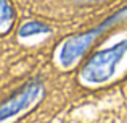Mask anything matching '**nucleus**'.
I'll return each mask as SVG.
<instances>
[{"label":"nucleus","mask_w":127,"mask_h":123,"mask_svg":"<svg viewBox=\"0 0 127 123\" xmlns=\"http://www.w3.org/2000/svg\"><path fill=\"white\" fill-rule=\"evenodd\" d=\"M126 16H127V8L119 10L118 13H114V15L109 16L108 19H105L100 26L90 29V31L84 32V34L69 37L68 41L63 44L61 52H60V62H61V65L63 66H71L72 63H74L87 50V49L90 47V44H92V42L95 41L101 32H105L106 29H109L111 26H114L116 23H119L121 19H124Z\"/></svg>","instance_id":"nucleus-2"},{"label":"nucleus","mask_w":127,"mask_h":123,"mask_svg":"<svg viewBox=\"0 0 127 123\" xmlns=\"http://www.w3.org/2000/svg\"><path fill=\"white\" fill-rule=\"evenodd\" d=\"M48 31L50 29L47 28L45 24L31 21V23H26V24L21 26V29H19V37H32V36H37V34H45V32H48Z\"/></svg>","instance_id":"nucleus-4"},{"label":"nucleus","mask_w":127,"mask_h":123,"mask_svg":"<svg viewBox=\"0 0 127 123\" xmlns=\"http://www.w3.org/2000/svg\"><path fill=\"white\" fill-rule=\"evenodd\" d=\"M79 2H96V0H79Z\"/></svg>","instance_id":"nucleus-6"},{"label":"nucleus","mask_w":127,"mask_h":123,"mask_svg":"<svg viewBox=\"0 0 127 123\" xmlns=\"http://www.w3.org/2000/svg\"><path fill=\"white\" fill-rule=\"evenodd\" d=\"M13 19V11L5 0H0V31H5Z\"/></svg>","instance_id":"nucleus-5"},{"label":"nucleus","mask_w":127,"mask_h":123,"mask_svg":"<svg viewBox=\"0 0 127 123\" xmlns=\"http://www.w3.org/2000/svg\"><path fill=\"white\" fill-rule=\"evenodd\" d=\"M127 52V39L118 42L116 45L106 49V50L96 52L85 66L82 68V79L89 84H95V83H103L109 79L116 71V65L121 62V58Z\"/></svg>","instance_id":"nucleus-1"},{"label":"nucleus","mask_w":127,"mask_h":123,"mask_svg":"<svg viewBox=\"0 0 127 123\" xmlns=\"http://www.w3.org/2000/svg\"><path fill=\"white\" fill-rule=\"evenodd\" d=\"M39 96H42V86L39 83H31L26 88H23L18 94H15L0 105V123L6 122L8 118L15 117L19 112L31 107L39 99Z\"/></svg>","instance_id":"nucleus-3"}]
</instances>
